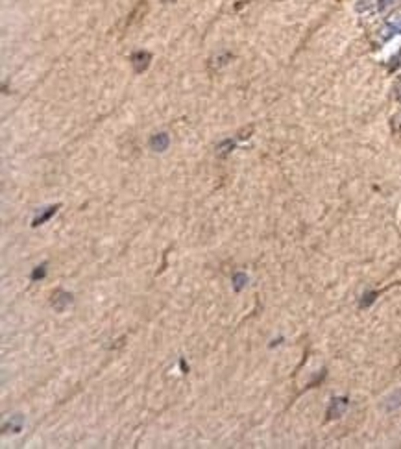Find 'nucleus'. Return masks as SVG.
Instances as JSON below:
<instances>
[{"instance_id":"obj_1","label":"nucleus","mask_w":401,"mask_h":449,"mask_svg":"<svg viewBox=\"0 0 401 449\" xmlns=\"http://www.w3.org/2000/svg\"><path fill=\"white\" fill-rule=\"evenodd\" d=\"M43 276H44V266H41V270H36L32 278H34V280H37V278H43Z\"/></svg>"}]
</instances>
